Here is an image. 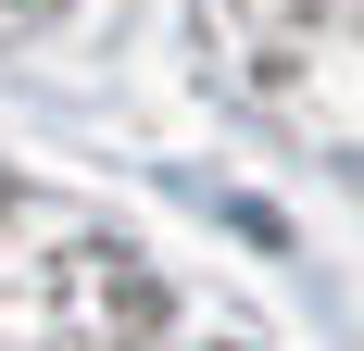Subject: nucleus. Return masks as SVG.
I'll list each match as a JSON object with an SVG mask.
<instances>
[{"instance_id": "1", "label": "nucleus", "mask_w": 364, "mask_h": 351, "mask_svg": "<svg viewBox=\"0 0 364 351\" xmlns=\"http://www.w3.org/2000/svg\"><path fill=\"white\" fill-rule=\"evenodd\" d=\"M0 351H164V276L113 213L0 163Z\"/></svg>"}, {"instance_id": "2", "label": "nucleus", "mask_w": 364, "mask_h": 351, "mask_svg": "<svg viewBox=\"0 0 364 351\" xmlns=\"http://www.w3.org/2000/svg\"><path fill=\"white\" fill-rule=\"evenodd\" d=\"M201 26L264 126L364 163V0H201Z\"/></svg>"}, {"instance_id": "3", "label": "nucleus", "mask_w": 364, "mask_h": 351, "mask_svg": "<svg viewBox=\"0 0 364 351\" xmlns=\"http://www.w3.org/2000/svg\"><path fill=\"white\" fill-rule=\"evenodd\" d=\"M38 13H50V0H0V38H13V26H38Z\"/></svg>"}]
</instances>
